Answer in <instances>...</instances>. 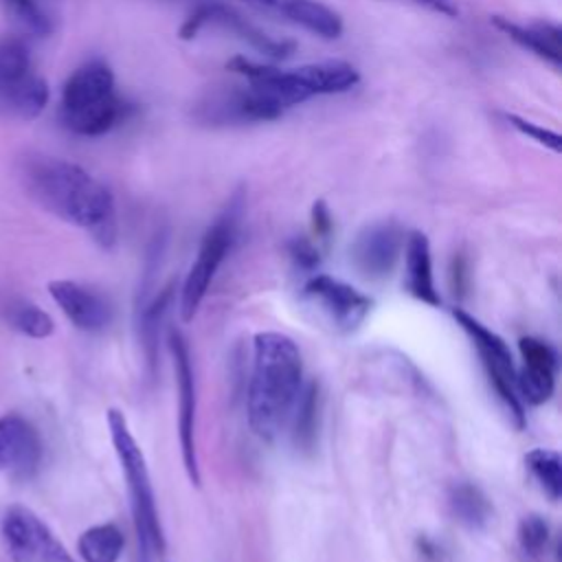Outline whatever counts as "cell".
<instances>
[{
    "mask_svg": "<svg viewBox=\"0 0 562 562\" xmlns=\"http://www.w3.org/2000/svg\"><path fill=\"white\" fill-rule=\"evenodd\" d=\"M26 193L55 217L86 228L94 241L110 248L116 239V213L110 189L83 167L50 158L26 156L20 165Z\"/></svg>",
    "mask_w": 562,
    "mask_h": 562,
    "instance_id": "cell-1",
    "label": "cell"
},
{
    "mask_svg": "<svg viewBox=\"0 0 562 562\" xmlns=\"http://www.w3.org/2000/svg\"><path fill=\"white\" fill-rule=\"evenodd\" d=\"M303 389V360L296 342L281 331H259L252 342L248 382L250 430L272 441L294 415Z\"/></svg>",
    "mask_w": 562,
    "mask_h": 562,
    "instance_id": "cell-2",
    "label": "cell"
},
{
    "mask_svg": "<svg viewBox=\"0 0 562 562\" xmlns=\"http://www.w3.org/2000/svg\"><path fill=\"white\" fill-rule=\"evenodd\" d=\"M108 428L130 494V509L138 544V562H151L156 553L160 555L165 551V533L156 509V496L147 461L121 411H108Z\"/></svg>",
    "mask_w": 562,
    "mask_h": 562,
    "instance_id": "cell-3",
    "label": "cell"
},
{
    "mask_svg": "<svg viewBox=\"0 0 562 562\" xmlns=\"http://www.w3.org/2000/svg\"><path fill=\"white\" fill-rule=\"evenodd\" d=\"M127 112L125 101L114 90V75L101 59L81 64L64 83L59 116L79 136H101L110 132Z\"/></svg>",
    "mask_w": 562,
    "mask_h": 562,
    "instance_id": "cell-4",
    "label": "cell"
},
{
    "mask_svg": "<svg viewBox=\"0 0 562 562\" xmlns=\"http://www.w3.org/2000/svg\"><path fill=\"white\" fill-rule=\"evenodd\" d=\"M452 316L461 325V329L470 336V340L481 358V364L490 378V384L496 391V395L501 397V402L505 404V408L509 411L516 428H522L525 426V406H522V400L516 389V367H514V358H512L507 342L496 331L487 329L479 318H474L472 314H468L461 307H454Z\"/></svg>",
    "mask_w": 562,
    "mask_h": 562,
    "instance_id": "cell-5",
    "label": "cell"
},
{
    "mask_svg": "<svg viewBox=\"0 0 562 562\" xmlns=\"http://www.w3.org/2000/svg\"><path fill=\"white\" fill-rule=\"evenodd\" d=\"M0 103L20 119H35L48 103V83L33 70L20 37L0 40Z\"/></svg>",
    "mask_w": 562,
    "mask_h": 562,
    "instance_id": "cell-6",
    "label": "cell"
},
{
    "mask_svg": "<svg viewBox=\"0 0 562 562\" xmlns=\"http://www.w3.org/2000/svg\"><path fill=\"white\" fill-rule=\"evenodd\" d=\"M0 529L13 562H77L48 525L26 505H9Z\"/></svg>",
    "mask_w": 562,
    "mask_h": 562,
    "instance_id": "cell-7",
    "label": "cell"
},
{
    "mask_svg": "<svg viewBox=\"0 0 562 562\" xmlns=\"http://www.w3.org/2000/svg\"><path fill=\"white\" fill-rule=\"evenodd\" d=\"M235 226H237V211L231 206L202 237L195 261L191 263L187 279L182 283L180 292V316L182 321H191L204 301L209 285L226 259L233 239H235Z\"/></svg>",
    "mask_w": 562,
    "mask_h": 562,
    "instance_id": "cell-8",
    "label": "cell"
},
{
    "mask_svg": "<svg viewBox=\"0 0 562 562\" xmlns=\"http://www.w3.org/2000/svg\"><path fill=\"white\" fill-rule=\"evenodd\" d=\"M281 114L283 108L252 86L213 88L193 105V119L204 125L274 121Z\"/></svg>",
    "mask_w": 562,
    "mask_h": 562,
    "instance_id": "cell-9",
    "label": "cell"
},
{
    "mask_svg": "<svg viewBox=\"0 0 562 562\" xmlns=\"http://www.w3.org/2000/svg\"><path fill=\"white\" fill-rule=\"evenodd\" d=\"M167 342L173 358L176 384H178V441H180L182 465L189 481L193 485H200V465H198V450H195V380H193L189 345L184 336L176 329H169Z\"/></svg>",
    "mask_w": 562,
    "mask_h": 562,
    "instance_id": "cell-10",
    "label": "cell"
},
{
    "mask_svg": "<svg viewBox=\"0 0 562 562\" xmlns=\"http://www.w3.org/2000/svg\"><path fill=\"white\" fill-rule=\"evenodd\" d=\"M206 24H217V26L228 29L231 33H235L244 42H248L252 48H257L259 53H263L268 57H274V59L290 57L296 48L294 42L270 37L268 33H263L261 29L250 24L246 18H241L237 11H233L224 4H198L184 18L178 35H180V40H193Z\"/></svg>",
    "mask_w": 562,
    "mask_h": 562,
    "instance_id": "cell-11",
    "label": "cell"
},
{
    "mask_svg": "<svg viewBox=\"0 0 562 562\" xmlns=\"http://www.w3.org/2000/svg\"><path fill=\"white\" fill-rule=\"evenodd\" d=\"M305 299L340 331H353L371 312V299L329 274H314L303 285Z\"/></svg>",
    "mask_w": 562,
    "mask_h": 562,
    "instance_id": "cell-12",
    "label": "cell"
},
{
    "mask_svg": "<svg viewBox=\"0 0 562 562\" xmlns=\"http://www.w3.org/2000/svg\"><path fill=\"white\" fill-rule=\"evenodd\" d=\"M404 231L395 222H375L364 226L351 244V261L367 279H384L393 272L402 250Z\"/></svg>",
    "mask_w": 562,
    "mask_h": 562,
    "instance_id": "cell-13",
    "label": "cell"
},
{
    "mask_svg": "<svg viewBox=\"0 0 562 562\" xmlns=\"http://www.w3.org/2000/svg\"><path fill=\"white\" fill-rule=\"evenodd\" d=\"M518 351L522 358V367L516 371L518 395L527 404H544L555 389L558 356L549 342L533 336H522L518 340Z\"/></svg>",
    "mask_w": 562,
    "mask_h": 562,
    "instance_id": "cell-14",
    "label": "cell"
},
{
    "mask_svg": "<svg viewBox=\"0 0 562 562\" xmlns=\"http://www.w3.org/2000/svg\"><path fill=\"white\" fill-rule=\"evenodd\" d=\"M48 292L66 318L81 331H101L112 321L110 303L92 288L68 279H55L48 283Z\"/></svg>",
    "mask_w": 562,
    "mask_h": 562,
    "instance_id": "cell-15",
    "label": "cell"
},
{
    "mask_svg": "<svg viewBox=\"0 0 562 562\" xmlns=\"http://www.w3.org/2000/svg\"><path fill=\"white\" fill-rule=\"evenodd\" d=\"M42 459V439L22 415L0 417V470L31 474Z\"/></svg>",
    "mask_w": 562,
    "mask_h": 562,
    "instance_id": "cell-16",
    "label": "cell"
},
{
    "mask_svg": "<svg viewBox=\"0 0 562 562\" xmlns=\"http://www.w3.org/2000/svg\"><path fill=\"white\" fill-rule=\"evenodd\" d=\"M492 24L498 31H503L509 40H514L520 48H527L533 55H538L540 59L560 68V64H562V31L558 24L533 22V24L525 26V24H516L503 15H494Z\"/></svg>",
    "mask_w": 562,
    "mask_h": 562,
    "instance_id": "cell-17",
    "label": "cell"
},
{
    "mask_svg": "<svg viewBox=\"0 0 562 562\" xmlns=\"http://www.w3.org/2000/svg\"><path fill=\"white\" fill-rule=\"evenodd\" d=\"M406 257V290L422 303L437 307L441 303L432 279V257L430 241L422 231H413L404 241Z\"/></svg>",
    "mask_w": 562,
    "mask_h": 562,
    "instance_id": "cell-18",
    "label": "cell"
},
{
    "mask_svg": "<svg viewBox=\"0 0 562 562\" xmlns=\"http://www.w3.org/2000/svg\"><path fill=\"white\" fill-rule=\"evenodd\" d=\"M294 77L307 90L310 97L316 94H338L351 90L360 81V72L342 59H327L318 64H305L292 68Z\"/></svg>",
    "mask_w": 562,
    "mask_h": 562,
    "instance_id": "cell-19",
    "label": "cell"
},
{
    "mask_svg": "<svg viewBox=\"0 0 562 562\" xmlns=\"http://www.w3.org/2000/svg\"><path fill=\"white\" fill-rule=\"evenodd\" d=\"M277 13L325 40H336L342 33L340 15L318 0H279Z\"/></svg>",
    "mask_w": 562,
    "mask_h": 562,
    "instance_id": "cell-20",
    "label": "cell"
},
{
    "mask_svg": "<svg viewBox=\"0 0 562 562\" xmlns=\"http://www.w3.org/2000/svg\"><path fill=\"white\" fill-rule=\"evenodd\" d=\"M123 547V531L114 522L94 525L77 540V551L83 562H119Z\"/></svg>",
    "mask_w": 562,
    "mask_h": 562,
    "instance_id": "cell-21",
    "label": "cell"
},
{
    "mask_svg": "<svg viewBox=\"0 0 562 562\" xmlns=\"http://www.w3.org/2000/svg\"><path fill=\"white\" fill-rule=\"evenodd\" d=\"M448 507L461 525L470 529H481L492 518V505L487 496L472 483H457L448 492Z\"/></svg>",
    "mask_w": 562,
    "mask_h": 562,
    "instance_id": "cell-22",
    "label": "cell"
},
{
    "mask_svg": "<svg viewBox=\"0 0 562 562\" xmlns=\"http://www.w3.org/2000/svg\"><path fill=\"white\" fill-rule=\"evenodd\" d=\"M9 325L29 338H48L55 331V321L40 305L18 299L7 307Z\"/></svg>",
    "mask_w": 562,
    "mask_h": 562,
    "instance_id": "cell-23",
    "label": "cell"
},
{
    "mask_svg": "<svg viewBox=\"0 0 562 562\" xmlns=\"http://www.w3.org/2000/svg\"><path fill=\"white\" fill-rule=\"evenodd\" d=\"M525 463L531 476L540 483L544 494L551 501H558L562 494V461L555 450L549 448H533L527 452Z\"/></svg>",
    "mask_w": 562,
    "mask_h": 562,
    "instance_id": "cell-24",
    "label": "cell"
},
{
    "mask_svg": "<svg viewBox=\"0 0 562 562\" xmlns=\"http://www.w3.org/2000/svg\"><path fill=\"white\" fill-rule=\"evenodd\" d=\"M318 384L310 382L305 389H301V395L296 400V415H294V441L299 448L307 450L312 448L316 439V426H318Z\"/></svg>",
    "mask_w": 562,
    "mask_h": 562,
    "instance_id": "cell-25",
    "label": "cell"
},
{
    "mask_svg": "<svg viewBox=\"0 0 562 562\" xmlns=\"http://www.w3.org/2000/svg\"><path fill=\"white\" fill-rule=\"evenodd\" d=\"M549 542V525L542 516L529 514L518 525V547L525 555L538 558L544 553Z\"/></svg>",
    "mask_w": 562,
    "mask_h": 562,
    "instance_id": "cell-26",
    "label": "cell"
},
{
    "mask_svg": "<svg viewBox=\"0 0 562 562\" xmlns=\"http://www.w3.org/2000/svg\"><path fill=\"white\" fill-rule=\"evenodd\" d=\"M7 2L11 4L13 13L20 18V22H22L29 31H33V33H37V35L50 33V20H48V15L40 9L37 0H7Z\"/></svg>",
    "mask_w": 562,
    "mask_h": 562,
    "instance_id": "cell-27",
    "label": "cell"
},
{
    "mask_svg": "<svg viewBox=\"0 0 562 562\" xmlns=\"http://www.w3.org/2000/svg\"><path fill=\"white\" fill-rule=\"evenodd\" d=\"M505 121H507L514 130H518L520 134L529 136L531 140H536V143H540V145H544V147H549V149H553V151H560V149H562V138H560L558 132H551V130H547V127H542V125H538V123H531V121H527V119H522V116H516V114H505Z\"/></svg>",
    "mask_w": 562,
    "mask_h": 562,
    "instance_id": "cell-28",
    "label": "cell"
},
{
    "mask_svg": "<svg viewBox=\"0 0 562 562\" xmlns=\"http://www.w3.org/2000/svg\"><path fill=\"white\" fill-rule=\"evenodd\" d=\"M288 250H290L292 261H294L299 268H303V270H312V268H316L318 261H321L318 244L312 241V239H307V237H296V239H292L290 246H288Z\"/></svg>",
    "mask_w": 562,
    "mask_h": 562,
    "instance_id": "cell-29",
    "label": "cell"
},
{
    "mask_svg": "<svg viewBox=\"0 0 562 562\" xmlns=\"http://www.w3.org/2000/svg\"><path fill=\"white\" fill-rule=\"evenodd\" d=\"M331 231H334L331 213H329V209H327V204L323 200H316L312 204V233L316 237V244L318 241H327Z\"/></svg>",
    "mask_w": 562,
    "mask_h": 562,
    "instance_id": "cell-30",
    "label": "cell"
},
{
    "mask_svg": "<svg viewBox=\"0 0 562 562\" xmlns=\"http://www.w3.org/2000/svg\"><path fill=\"white\" fill-rule=\"evenodd\" d=\"M413 2L419 7H426L428 11H435L439 15H448V18L459 15L457 0H413Z\"/></svg>",
    "mask_w": 562,
    "mask_h": 562,
    "instance_id": "cell-31",
    "label": "cell"
},
{
    "mask_svg": "<svg viewBox=\"0 0 562 562\" xmlns=\"http://www.w3.org/2000/svg\"><path fill=\"white\" fill-rule=\"evenodd\" d=\"M244 2L259 9H270V11H277V4H279V0H244Z\"/></svg>",
    "mask_w": 562,
    "mask_h": 562,
    "instance_id": "cell-32",
    "label": "cell"
}]
</instances>
